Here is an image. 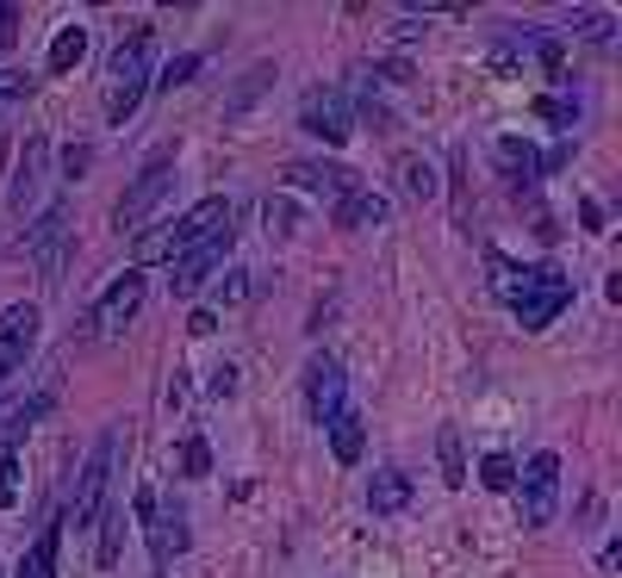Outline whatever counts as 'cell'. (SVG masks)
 Returning <instances> with one entry per match:
<instances>
[{
	"label": "cell",
	"mask_w": 622,
	"mask_h": 578,
	"mask_svg": "<svg viewBox=\"0 0 622 578\" xmlns=\"http://www.w3.org/2000/svg\"><path fill=\"white\" fill-rule=\"evenodd\" d=\"M44 174H50V137H25V155H20V169H13V187H7V206L20 218L38 206Z\"/></svg>",
	"instance_id": "12"
},
{
	"label": "cell",
	"mask_w": 622,
	"mask_h": 578,
	"mask_svg": "<svg viewBox=\"0 0 622 578\" xmlns=\"http://www.w3.org/2000/svg\"><path fill=\"white\" fill-rule=\"evenodd\" d=\"M306 411H311V424H331L336 411H349V373H343V361L318 355L306 367Z\"/></svg>",
	"instance_id": "9"
},
{
	"label": "cell",
	"mask_w": 622,
	"mask_h": 578,
	"mask_svg": "<svg viewBox=\"0 0 622 578\" xmlns=\"http://www.w3.org/2000/svg\"><path fill=\"white\" fill-rule=\"evenodd\" d=\"M106 76H113V88H106V118L125 125V118L137 113V100L150 94V25H137L131 38L118 44L113 62H106Z\"/></svg>",
	"instance_id": "1"
},
{
	"label": "cell",
	"mask_w": 622,
	"mask_h": 578,
	"mask_svg": "<svg viewBox=\"0 0 622 578\" xmlns=\"http://www.w3.org/2000/svg\"><path fill=\"white\" fill-rule=\"evenodd\" d=\"M492 155H498V169L510 174V187H535V181H542V155L529 150L523 137H498Z\"/></svg>",
	"instance_id": "19"
},
{
	"label": "cell",
	"mask_w": 622,
	"mask_h": 578,
	"mask_svg": "<svg viewBox=\"0 0 622 578\" xmlns=\"http://www.w3.org/2000/svg\"><path fill=\"white\" fill-rule=\"evenodd\" d=\"M143 535H150V559L156 566H175L181 554H187V510H175V504H169V510H162V504H156V517L143 522Z\"/></svg>",
	"instance_id": "13"
},
{
	"label": "cell",
	"mask_w": 622,
	"mask_h": 578,
	"mask_svg": "<svg viewBox=\"0 0 622 578\" xmlns=\"http://www.w3.org/2000/svg\"><path fill=\"white\" fill-rule=\"evenodd\" d=\"M274 76H280V69H274V62H255L250 76L237 81V94L224 100V125H237V118L250 113L255 100H262V94H268V88H274Z\"/></svg>",
	"instance_id": "22"
},
{
	"label": "cell",
	"mask_w": 622,
	"mask_h": 578,
	"mask_svg": "<svg viewBox=\"0 0 622 578\" xmlns=\"http://www.w3.org/2000/svg\"><path fill=\"white\" fill-rule=\"evenodd\" d=\"M169 187H175V162H169V155H150V162L137 169V181H131V187L118 193L113 224H118L125 236H137V231H143V224L156 218V206L169 199Z\"/></svg>",
	"instance_id": "3"
},
{
	"label": "cell",
	"mask_w": 622,
	"mask_h": 578,
	"mask_svg": "<svg viewBox=\"0 0 622 578\" xmlns=\"http://www.w3.org/2000/svg\"><path fill=\"white\" fill-rule=\"evenodd\" d=\"M480 485H486V492H510V485H517V461H510V454H486V461H480Z\"/></svg>",
	"instance_id": "31"
},
{
	"label": "cell",
	"mask_w": 622,
	"mask_h": 578,
	"mask_svg": "<svg viewBox=\"0 0 622 578\" xmlns=\"http://www.w3.org/2000/svg\"><path fill=\"white\" fill-rule=\"evenodd\" d=\"M212 473V448H206V436H187L181 442V479H206Z\"/></svg>",
	"instance_id": "30"
},
{
	"label": "cell",
	"mask_w": 622,
	"mask_h": 578,
	"mask_svg": "<svg viewBox=\"0 0 622 578\" xmlns=\"http://www.w3.org/2000/svg\"><path fill=\"white\" fill-rule=\"evenodd\" d=\"M94 529H100V566L113 573L118 554H125V504H106V510L94 517Z\"/></svg>",
	"instance_id": "23"
},
{
	"label": "cell",
	"mask_w": 622,
	"mask_h": 578,
	"mask_svg": "<svg viewBox=\"0 0 622 578\" xmlns=\"http://www.w3.org/2000/svg\"><path fill=\"white\" fill-rule=\"evenodd\" d=\"M50 405H57V392H38V398H25V405L7 417V442H0V448H20V436L38 424V417H50Z\"/></svg>",
	"instance_id": "25"
},
{
	"label": "cell",
	"mask_w": 622,
	"mask_h": 578,
	"mask_svg": "<svg viewBox=\"0 0 622 578\" xmlns=\"http://www.w3.org/2000/svg\"><path fill=\"white\" fill-rule=\"evenodd\" d=\"M566 305H573V280H566L554 262H535L529 280H523V292L510 299V311H517V324H523V330H548Z\"/></svg>",
	"instance_id": "4"
},
{
	"label": "cell",
	"mask_w": 622,
	"mask_h": 578,
	"mask_svg": "<svg viewBox=\"0 0 622 578\" xmlns=\"http://www.w3.org/2000/svg\"><path fill=\"white\" fill-rule=\"evenodd\" d=\"M579 218H585V231H591V236H598V231H610V224H603V206H598V199H585V206H579Z\"/></svg>",
	"instance_id": "40"
},
{
	"label": "cell",
	"mask_w": 622,
	"mask_h": 578,
	"mask_svg": "<svg viewBox=\"0 0 622 578\" xmlns=\"http://www.w3.org/2000/svg\"><path fill=\"white\" fill-rule=\"evenodd\" d=\"M20 492V448H0V510Z\"/></svg>",
	"instance_id": "34"
},
{
	"label": "cell",
	"mask_w": 622,
	"mask_h": 578,
	"mask_svg": "<svg viewBox=\"0 0 622 578\" xmlns=\"http://www.w3.org/2000/svg\"><path fill=\"white\" fill-rule=\"evenodd\" d=\"M373 76H380V81H392V88H399V81H411V62H405V57H392V62H380Z\"/></svg>",
	"instance_id": "39"
},
{
	"label": "cell",
	"mask_w": 622,
	"mask_h": 578,
	"mask_svg": "<svg viewBox=\"0 0 622 578\" xmlns=\"http://www.w3.org/2000/svg\"><path fill=\"white\" fill-rule=\"evenodd\" d=\"M517 517H523V529H548L554 522V510H561V454H535V461L517 473Z\"/></svg>",
	"instance_id": "5"
},
{
	"label": "cell",
	"mask_w": 622,
	"mask_h": 578,
	"mask_svg": "<svg viewBox=\"0 0 622 578\" xmlns=\"http://www.w3.org/2000/svg\"><path fill=\"white\" fill-rule=\"evenodd\" d=\"M387 193H373V187H349L343 199L331 206V224L336 231H368V224H387Z\"/></svg>",
	"instance_id": "15"
},
{
	"label": "cell",
	"mask_w": 622,
	"mask_h": 578,
	"mask_svg": "<svg viewBox=\"0 0 622 578\" xmlns=\"http://www.w3.org/2000/svg\"><path fill=\"white\" fill-rule=\"evenodd\" d=\"M20 255H32V262H38V274L57 287L62 268H69V206H44L38 224H25Z\"/></svg>",
	"instance_id": "6"
},
{
	"label": "cell",
	"mask_w": 622,
	"mask_h": 578,
	"mask_svg": "<svg viewBox=\"0 0 622 578\" xmlns=\"http://www.w3.org/2000/svg\"><path fill=\"white\" fill-rule=\"evenodd\" d=\"M32 343H38V305H7L0 311V385L25 367Z\"/></svg>",
	"instance_id": "11"
},
{
	"label": "cell",
	"mask_w": 622,
	"mask_h": 578,
	"mask_svg": "<svg viewBox=\"0 0 622 578\" xmlns=\"http://www.w3.org/2000/svg\"><path fill=\"white\" fill-rule=\"evenodd\" d=\"M237 392V367H218L212 373V398H231Z\"/></svg>",
	"instance_id": "41"
},
{
	"label": "cell",
	"mask_w": 622,
	"mask_h": 578,
	"mask_svg": "<svg viewBox=\"0 0 622 578\" xmlns=\"http://www.w3.org/2000/svg\"><path fill=\"white\" fill-rule=\"evenodd\" d=\"M199 62H206L199 50H181V57H169V62H162V76H150V88H162V94H175V88H187V81L199 76Z\"/></svg>",
	"instance_id": "26"
},
{
	"label": "cell",
	"mask_w": 622,
	"mask_h": 578,
	"mask_svg": "<svg viewBox=\"0 0 622 578\" xmlns=\"http://www.w3.org/2000/svg\"><path fill=\"white\" fill-rule=\"evenodd\" d=\"M243 299H250V274L237 268L231 280H224V305H243Z\"/></svg>",
	"instance_id": "38"
},
{
	"label": "cell",
	"mask_w": 622,
	"mask_h": 578,
	"mask_svg": "<svg viewBox=\"0 0 622 578\" xmlns=\"http://www.w3.org/2000/svg\"><path fill=\"white\" fill-rule=\"evenodd\" d=\"M411 504V473H399V466H380L368 479V510L373 517H399Z\"/></svg>",
	"instance_id": "18"
},
{
	"label": "cell",
	"mask_w": 622,
	"mask_h": 578,
	"mask_svg": "<svg viewBox=\"0 0 622 578\" xmlns=\"http://www.w3.org/2000/svg\"><path fill=\"white\" fill-rule=\"evenodd\" d=\"M187 330H194V336H212V330H218V311H194V317H187Z\"/></svg>",
	"instance_id": "42"
},
{
	"label": "cell",
	"mask_w": 622,
	"mask_h": 578,
	"mask_svg": "<svg viewBox=\"0 0 622 578\" xmlns=\"http://www.w3.org/2000/svg\"><path fill=\"white\" fill-rule=\"evenodd\" d=\"M392 169H399V193H405V199H417V206L442 193V174H436V162H429L424 150H405Z\"/></svg>",
	"instance_id": "17"
},
{
	"label": "cell",
	"mask_w": 622,
	"mask_h": 578,
	"mask_svg": "<svg viewBox=\"0 0 622 578\" xmlns=\"http://www.w3.org/2000/svg\"><path fill=\"white\" fill-rule=\"evenodd\" d=\"M287 187H299V193H331V199H343V193L361 187V181H355V169H343V162H292V169H287Z\"/></svg>",
	"instance_id": "16"
},
{
	"label": "cell",
	"mask_w": 622,
	"mask_h": 578,
	"mask_svg": "<svg viewBox=\"0 0 622 578\" xmlns=\"http://www.w3.org/2000/svg\"><path fill=\"white\" fill-rule=\"evenodd\" d=\"M81 57H88V25H62L50 38V76H69Z\"/></svg>",
	"instance_id": "24"
},
{
	"label": "cell",
	"mask_w": 622,
	"mask_h": 578,
	"mask_svg": "<svg viewBox=\"0 0 622 578\" xmlns=\"http://www.w3.org/2000/svg\"><path fill=\"white\" fill-rule=\"evenodd\" d=\"M20 25H25V7L0 0V50H13V44H20Z\"/></svg>",
	"instance_id": "35"
},
{
	"label": "cell",
	"mask_w": 622,
	"mask_h": 578,
	"mask_svg": "<svg viewBox=\"0 0 622 578\" xmlns=\"http://www.w3.org/2000/svg\"><path fill=\"white\" fill-rule=\"evenodd\" d=\"M118 448H125V436H118V429H100L94 454L81 461L76 504H69V517H62V522H76V529H94V517L106 510V485H113V473H118Z\"/></svg>",
	"instance_id": "2"
},
{
	"label": "cell",
	"mask_w": 622,
	"mask_h": 578,
	"mask_svg": "<svg viewBox=\"0 0 622 578\" xmlns=\"http://www.w3.org/2000/svg\"><path fill=\"white\" fill-rule=\"evenodd\" d=\"M535 113H542L548 125H561V131H566V125L579 118V100H566V94H542V100H535Z\"/></svg>",
	"instance_id": "33"
},
{
	"label": "cell",
	"mask_w": 622,
	"mask_h": 578,
	"mask_svg": "<svg viewBox=\"0 0 622 578\" xmlns=\"http://www.w3.org/2000/svg\"><path fill=\"white\" fill-rule=\"evenodd\" d=\"M262 224H268V236H292L299 231V206H292L287 193H268L262 199Z\"/></svg>",
	"instance_id": "27"
},
{
	"label": "cell",
	"mask_w": 622,
	"mask_h": 578,
	"mask_svg": "<svg viewBox=\"0 0 622 578\" xmlns=\"http://www.w3.org/2000/svg\"><path fill=\"white\" fill-rule=\"evenodd\" d=\"M25 94H32V76H25V69H0V125H7V113H13Z\"/></svg>",
	"instance_id": "32"
},
{
	"label": "cell",
	"mask_w": 622,
	"mask_h": 578,
	"mask_svg": "<svg viewBox=\"0 0 622 578\" xmlns=\"http://www.w3.org/2000/svg\"><path fill=\"white\" fill-rule=\"evenodd\" d=\"M299 131L318 137V143H349L355 131V106L343 88H311L306 100H299Z\"/></svg>",
	"instance_id": "7"
},
{
	"label": "cell",
	"mask_w": 622,
	"mask_h": 578,
	"mask_svg": "<svg viewBox=\"0 0 622 578\" xmlns=\"http://www.w3.org/2000/svg\"><path fill=\"white\" fill-rule=\"evenodd\" d=\"M436 454H442V479L448 485H466V454H461V436H454V429L436 436Z\"/></svg>",
	"instance_id": "29"
},
{
	"label": "cell",
	"mask_w": 622,
	"mask_h": 578,
	"mask_svg": "<svg viewBox=\"0 0 622 578\" xmlns=\"http://www.w3.org/2000/svg\"><path fill=\"white\" fill-rule=\"evenodd\" d=\"M486 262H492V292H498V299H505V305H510V299H517V292H523L529 268H517V262H510V255H498V250H492Z\"/></svg>",
	"instance_id": "28"
},
{
	"label": "cell",
	"mask_w": 622,
	"mask_h": 578,
	"mask_svg": "<svg viewBox=\"0 0 622 578\" xmlns=\"http://www.w3.org/2000/svg\"><path fill=\"white\" fill-rule=\"evenodd\" d=\"M231 250H237V224H224V231H212L206 243H194L187 255H175V274H169V280H175L181 299L206 287V280H212V274L224 268V262H231Z\"/></svg>",
	"instance_id": "8"
},
{
	"label": "cell",
	"mask_w": 622,
	"mask_h": 578,
	"mask_svg": "<svg viewBox=\"0 0 622 578\" xmlns=\"http://www.w3.org/2000/svg\"><path fill=\"white\" fill-rule=\"evenodd\" d=\"M224 224H231V206H224V199H199L187 218H175V224H169V243H175V255H187L194 243H206V236L224 231Z\"/></svg>",
	"instance_id": "14"
},
{
	"label": "cell",
	"mask_w": 622,
	"mask_h": 578,
	"mask_svg": "<svg viewBox=\"0 0 622 578\" xmlns=\"http://www.w3.org/2000/svg\"><path fill=\"white\" fill-rule=\"evenodd\" d=\"M573 32H579V38H591V44H610V13H579V20H573Z\"/></svg>",
	"instance_id": "36"
},
{
	"label": "cell",
	"mask_w": 622,
	"mask_h": 578,
	"mask_svg": "<svg viewBox=\"0 0 622 578\" xmlns=\"http://www.w3.org/2000/svg\"><path fill=\"white\" fill-rule=\"evenodd\" d=\"M324 429H331V454H336V461H343V466L361 461V448H368V424H361V411H336Z\"/></svg>",
	"instance_id": "20"
},
{
	"label": "cell",
	"mask_w": 622,
	"mask_h": 578,
	"mask_svg": "<svg viewBox=\"0 0 622 578\" xmlns=\"http://www.w3.org/2000/svg\"><path fill=\"white\" fill-rule=\"evenodd\" d=\"M88 162H94V150H88V143H69V150H62V181H76Z\"/></svg>",
	"instance_id": "37"
},
{
	"label": "cell",
	"mask_w": 622,
	"mask_h": 578,
	"mask_svg": "<svg viewBox=\"0 0 622 578\" xmlns=\"http://www.w3.org/2000/svg\"><path fill=\"white\" fill-rule=\"evenodd\" d=\"M57 547H62V522H44L38 541L20 559V578H57Z\"/></svg>",
	"instance_id": "21"
},
{
	"label": "cell",
	"mask_w": 622,
	"mask_h": 578,
	"mask_svg": "<svg viewBox=\"0 0 622 578\" xmlns=\"http://www.w3.org/2000/svg\"><path fill=\"white\" fill-rule=\"evenodd\" d=\"M143 292H150L143 268H125V274H118L113 287L100 292V305H94V324H100V336H118V330L131 324L137 311H143Z\"/></svg>",
	"instance_id": "10"
}]
</instances>
